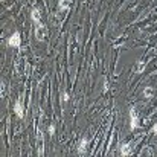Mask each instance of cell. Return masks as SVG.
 <instances>
[{"instance_id": "cell-4", "label": "cell", "mask_w": 157, "mask_h": 157, "mask_svg": "<svg viewBox=\"0 0 157 157\" xmlns=\"http://www.w3.org/2000/svg\"><path fill=\"white\" fill-rule=\"evenodd\" d=\"M15 115H17L18 117H23V115H25V113H23V105H21L20 101L15 104Z\"/></svg>"}, {"instance_id": "cell-9", "label": "cell", "mask_w": 157, "mask_h": 157, "mask_svg": "<svg viewBox=\"0 0 157 157\" xmlns=\"http://www.w3.org/2000/svg\"><path fill=\"white\" fill-rule=\"evenodd\" d=\"M154 133H157V124H156V125H154Z\"/></svg>"}, {"instance_id": "cell-7", "label": "cell", "mask_w": 157, "mask_h": 157, "mask_svg": "<svg viewBox=\"0 0 157 157\" xmlns=\"http://www.w3.org/2000/svg\"><path fill=\"white\" fill-rule=\"evenodd\" d=\"M85 147H87V140L83 139V142H81V147H79V151H78V153H79V154H84V153H85Z\"/></svg>"}, {"instance_id": "cell-8", "label": "cell", "mask_w": 157, "mask_h": 157, "mask_svg": "<svg viewBox=\"0 0 157 157\" xmlns=\"http://www.w3.org/2000/svg\"><path fill=\"white\" fill-rule=\"evenodd\" d=\"M143 93H145V96H149L151 93H153V90H151V89L148 87V89H145V91H143Z\"/></svg>"}, {"instance_id": "cell-2", "label": "cell", "mask_w": 157, "mask_h": 157, "mask_svg": "<svg viewBox=\"0 0 157 157\" xmlns=\"http://www.w3.org/2000/svg\"><path fill=\"white\" fill-rule=\"evenodd\" d=\"M8 43H9V46L18 47V46H20V43H21V38H20V34H18V32H15V34L11 35V37H9V40H8Z\"/></svg>"}, {"instance_id": "cell-6", "label": "cell", "mask_w": 157, "mask_h": 157, "mask_svg": "<svg viewBox=\"0 0 157 157\" xmlns=\"http://www.w3.org/2000/svg\"><path fill=\"white\" fill-rule=\"evenodd\" d=\"M69 6H70V0H59V8L61 9L69 11Z\"/></svg>"}, {"instance_id": "cell-3", "label": "cell", "mask_w": 157, "mask_h": 157, "mask_svg": "<svg viewBox=\"0 0 157 157\" xmlns=\"http://www.w3.org/2000/svg\"><path fill=\"white\" fill-rule=\"evenodd\" d=\"M130 117H131V128H133V130L137 128L139 119H137V115H136V110H134V108H131V110H130Z\"/></svg>"}, {"instance_id": "cell-1", "label": "cell", "mask_w": 157, "mask_h": 157, "mask_svg": "<svg viewBox=\"0 0 157 157\" xmlns=\"http://www.w3.org/2000/svg\"><path fill=\"white\" fill-rule=\"evenodd\" d=\"M32 20L35 21V35H37V38H38V40H44L46 38V28L43 26L41 20H40L38 9L32 11Z\"/></svg>"}, {"instance_id": "cell-5", "label": "cell", "mask_w": 157, "mask_h": 157, "mask_svg": "<svg viewBox=\"0 0 157 157\" xmlns=\"http://www.w3.org/2000/svg\"><path fill=\"white\" fill-rule=\"evenodd\" d=\"M121 153H122V156H130V154H131V149H130V145L128 143H124L122 145Z\"/></svg>"}]
</instances>
